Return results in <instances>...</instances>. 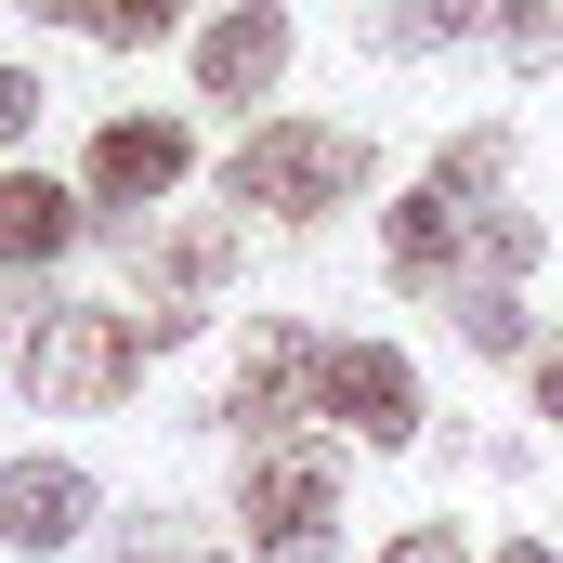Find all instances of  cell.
<instances>
[{
    "label": "cell",
    "mask_w": 563,
    "mask_h": 563,
    "mask_svg": "<svg viewBox=\"0 0 563 563\" xmlns=\"http://www.w3.org/2000/svg\"><path fill=\"white\" fill-rule=\"evenodd\" d=\"M511 53L551 66V53H563V0H525V13H511Z\"/></svg>",
    "instance_id": "cell-17"
},
{
    "label": "cell",
    "mask_w": 563,
    "mask_h": 563,
    "mask_svg": "<svg viewBox=\"0 0 563 563\" xmlns=\"http://www.w3.org/2000/svg\"><path fill=\"white\" fill-rule=\"evenodd\" d=\"M276 66H288V13L276 0H236V13L197 40V79H210V92H276Z\"/></svg>",
    "instance_id": "cell-8"
},
{
    "label": "cell",
    "mask_w": 563,
    "mask_h": 563,
    "mask_svg": "<svg viewBox=\"0 0 563 563\" xmlns=\"http://www.w3.org/2000/svg\"><path fill=\"white\" fill-rule=\"evenodd\" d=\"M498 157H511V144H498V132H472V144H445V157H432V184H445V197L472 210V197L498 184Z\"/></svg>",
    "instance_id": "cell-15"
},
{
    "label": "cell",
    "mask_w": 563,
    "mask_h": 563,
    "mask_svg": "<svg viewBox=\"0 0 563 563\" xmlns=\"http://www.w3.org/2000/svg\"><path fill=\"white\" fill-rule=\"evenodd\" d=\"M328 538H341V472H328V445L263 432V445H250V551L263 563H328Z\"/></svg>",
    "instance_id": "cell-3"
},
{
    "label": "cell",
    "mask_w": 563,
    "mask_h": 563,
    "mask_svg": "<svg viewBox=\"0 0 563 563\" xmlns=\"http://www.w3.org/2000/svg\"><path fill=\"white\" fill-rule=\"evenodd\" d=\"M525 0H407L394 13V40H445V26H511Z\"/></svg>",
    "instance_id": "cell-14"
},
{
    "label": "cell",
    "mask_w": 563,
    "mask_h": 563,
    "mask_svg": "<svg viewBox=\"0 0 563 563\" xmlns=\"http://www.w3.org/2000/svg\"><path fill=\"white\" fill-rule=\"evenodd\" d=\"M314 407L354 420L367 445H407V432H420V380H407V354H380V341H328V354H314Z\"/></svg>",
    "instance_id": "cell-4"
},
{
    "label": "cell",
    "mask_w": 563,
    "mask_h": 563,
    "mask_svg": "<svg viewBox=\"0 0 563 563\" xmlns=\"http://www.w3.org/2000/svg\"><path fill=\"white\" fill-rule=\"evenodd\" d=\"M236 210H288V223H314V210H341L354 184H367V144L354 132H314V119H276V132L236 144Z\"/></svg>",
    "instance_id": "cell-2"
},
{
    "label": "cell",
    "mask_w": 563,
    "mask_h": 563,
    "mask_svg": "<svg viewBox=\"0 0 563 563\" xmlns=\"http://www.w3.org/2000/svg\"><path fill=\"white\" fill-rule=\"evenodd\" d=\"M380 563H459V525H420V538H394Z\"/></svg>",
    "instance_id": "cell-19"
},
{
    "label": "cell",
    "mask_w": 563,
    "mask_h": 563,
    "mask_svg": "<svg viewBox=\"0 0 563 563\" xmlns=\"http://www.w3.org/2000/svg\"><path fill=\"white\" fill-rule=\"evenodd\" d=\"M132 563H144V551H132Z\"/></svg>",
    "instance_id": "cell-22"
},
{
    "label": "cell",
    "mask_w": 563,
    "mask_h": 563,
    "mask_svg": "<svg viewBox=\"0 0 563 563\" xmlns=\"http://www.w3.org/2000/svg\"><path fill=\"white\" fill-rule=\"evenodd\" d=\"M236 250H250L236 223H184V236L157 250V314H144V341H184V328H197V301L236 276Z\"/></svg>",
    "instance_id": "cell-6"
},
{
    "label": "cell",
    "mask_w": 563,
    "mask_h": 563,
    "mask_svg": "<svg viewBox=\"0 0 563 563\" xmlns=\"http://www.w3.org/2000/svg\"><path fill=\"white\" fill-rule=\"evenodd\" d=\"M472 223H485V210H459L445 184H420V197L394 210V276H407V288H432L445 263H459V236H472Z\"/></svg>",
    "instance_id": "cell-9"
},
{
    "label": "cell",
    "mask_w": 563,
    "mask_h": 563,
    "mask_svg": "<svg viewBox=\"0 0 563 563\" xmlns=\"http://www.w3.org/2000/svg\"><path fill=\"white\" fill-rule=\"evenodd\" d=\"M498 563H551V551H538V538H525V551H498Z\"/></svg>",
    "instance_id": "cell-21"
},
{
    "label": "cell",
    "mask_w": 563,
    "mask_h": 563,
    "mask_svg": "<svg viewBox=\"0 0 563 563\" xmlns=\"http://www.w3.org/2000/svg\"><path fill=\"white\" fill-rule=\"evenodd\" d=\"M538 407H551V420H563V341H551V354H538Z\"/></svg>",
    "instance_id": "cell-20"
},
{
    "label": "cell",
    "mask_w": 563,
    "mask_h": 563,
    "mask_svg": "<svg viewBox=\"0 0 563 563\" xmlns=\"http://www.w3.org/2000/svg\"><path fill=\"white\" fill-rule=\"evenodd\" d=\"M66 236H79L66 184H40V170H0V263H53Z\"/></svg>",
    "instance_id": "cell-10"
},
{
    "label": "cell",
    "mask_w": 563,
    "mask_h": 563,
    "mask_svg": "<svg viewBox=\"0 0 563 563\" xmlns=\"http://www.w3.org/2000/svg\"><path fill=\"white\" fill-rule=\"evenodd\" d=\"M40 132V79H26V66H0V144H26Z\"/></svg>",
    "instance_id": "cell-18"
},
{
    "label": "cell",
    "mask_w": 563,
    "mask_h": 563,
    "mask_svg": "<svg viewBox=\"0 0 563 563\" xmlns=\"http://www.w3.org/2000/svg\"><path fill=\"white\" fill-rule=\"evenodd\" d=\"M170 184H184V132H170V119L92 132V197H106V210H144V197H170Z\"/></svg>",
    "instance_id": "cell-7"
},
{
    "label": "cell",
    "mask_w": 563,
    "mask_h": 563,
    "mask_svg": "<svg viewBox=\"0 0 563 563\" xmlns=\"http://www.w3.org/2000/svg\"><path fill=\"white\" fill-rule=\"evenodd\" d=\"M314 354H328V341H301V328H263V341H250V367H236V420H288V394L314 380Z\"/></svg>",
    "instance_id": "cell-11"
},
{
    "label": "cell",
    "mask_w": 563,
    "mask_h": 563,
    "mask_svg": "<svg viewBox=\"0 0 563 563\" xmlns=\"http://www.w3.org/2000/svg\"><path fill=\"white\" fill-rule=\"evenodd\" d=\"M459 314H472V354H525V301L511 288H472Z\"/></svg>",
    "instance_id": "cell-16"
},
{
    "label": "cell",
    "mask_w": 563,
    "mask_h": 563,
    "mask_svg": "<svg viewBox=\"0 0 563 563\" xmlns=\"http://www.w3.org/2000/svg\"><path fill=\"white\" fill-rule=\"evenodd\" d=\"M525 263H538V223H525V210H485V223H472V276H485V288H511Z\"/></svg>",
    "instance_id": "cell-13"
},
{
    "label": "cell",
    "mask_w": 563,
    "mask_h": 563,
    "mask_svg": "<svg viewBox=\"0 0 563 563\" xmlns=\"http://www.w3.org/2000/svg\"><path fill=\"white\" fill-rule=\"evenodd\" d=\"M92 525V472H66V459H13L0 472V538L13 551H66Z\"/></svg>",
    "instance_id": "cell-5"
},
{
    "label": "cell",
    "mask_w": 563,
    "mask_h": 563,
    "mask_svg": "<svg viewBox=\"0 0 563 563\" xmlns=\"http://www.w3.org/2000/svg\"><path fill=\"white\" fill-rule=\"evenodd\" d=\"M144 367V314H106V301H53L26 328V394L40 407H119Z\"/></svg>",
    "instance_id": "cell-1"
},
{
    "label": "cell",
    "mask_w": 563,
    "mask_h": 563,
    "mask_svg": "<svg viewBox=\"0 0 563 563\" xmlns=\"http://www.w3.org/2000/svg\"><path fill=\"white\" fill-rule=\"evenodd\" d=\"M53 26H79V40H106V53H144V40H170L184 26V0H40Z\"/></svg>",
    "instance_id": "cell-12"
}]
</instances>
